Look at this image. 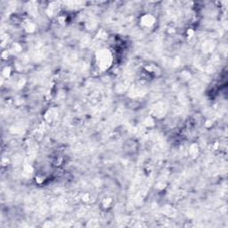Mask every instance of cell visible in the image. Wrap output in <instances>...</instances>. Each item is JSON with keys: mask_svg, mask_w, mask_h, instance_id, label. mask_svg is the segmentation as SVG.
<instances>
[{"mask_svg": "<svg viewBox=\"0 0 228 228\" xmlns=\"http://www.w3.org/2000/svg\"><path fill=\"white\" fill-rule=\"evenodd\" d=\"M96 60L99 70L104 71L108 70L112 63V55L108 49H101L96 55Z\"/></svg>", "mask_w": 228, "mask_h": 228, "instance_id": "cell-1", "label": "cell"}, {"mask_svg": "<svg viewBox=\"0 0 228 228\" xmlns=\"http://www.w3.org/2000/svg\"><path fill=\"white\" fill-rule=\"evenodd\" d=\"M155 23V18L152 14H145L142 17L141 19V24L142 27H145V28H151L153 27V25Z\"/></svg>", "mask_w": 228, "mask_h": 228, "instance_id": "cell-2", "label": "cell"}, {"mask_svg": "<svg viewBox=\"0 0 228 228\" xmlns=\"http://www.w3.org/2000/svg\"><path fill=\"white\" fill-rule=\"evenodd\" d=\"M57 114H58V112H57L56 109L53 108V109H50L48 112L46 113V120L47 122H53L55 119L57 118Z\"/></svg>", "mask_w": 228, "mask_h": 228, "instance_id": "cell-3", "label": "cell"}, {"mask_svg": "<svg viewBox=\"0 0 228 228\" xmlns=\"http://www.w3.org/2000/svg\"><path fill=\"white\" fill-rule=\"evenodd\" d=\"M162 211L164 213V215H166V216H168L169 218H175V217H177V210L174 209L171 206H165L163 208Z\"/></svg>", "mask_w": 228, "mask_h": 228, "instance_id": "cell-4", "label": "cell"}, {"mask_svg": "<svg viewBox=\"0 0 228 228\" xmlns=\"http://www.w3.org/2000/svg\"><path fill=\"white\" fill-rule=\"evenodd\" d=\"M164 109H165V106L163 104H158L157 105H155L153 107V113L156 115V116H160L161 114L162 115L165 112H164Z\"/></svg>", "mask_w": 228, "mask_h": 228, "instance_id": "cell-5", "label": "cell"}, {"mask_svg": "<svg viewBox=\"0 0 228 228\" xmlns=\"http://www.w3.org/2000/svg\"><path fill=\"white\" fill-rule=\"evenodd\" d=\"M189 152H190V153H191L192 156L196 157L197 155L199 154V148H198V145H195V144H193V145H191Z\"/></svg>", "mask_w": 228, "mask_h": 228, "instance_id": "cell-6", "label": "cell"}, {"mask_svg": "<svg viewBox=\"0 0 228 228\" xmlns=\"http://www.w3.org/2000/svg\"><path fill=\"white\" fill-rule=\"evenodd\" d=\"M112 201L111 198H105V199L103 200V205H104V208H109V206L112 204Z\"/></svg>", "mask_w": 228, "mask_h": 228, "instance_id": "cell-7", "label": "cell"}, {"mask_svg": "<svg viewBox=\"0 0 228 228\" xmlns=\"http://www.w3.org/2000/svg\"><path fill=\"white\" fill-rule=\"evenodd\" d=\"M11 73V68L10 67H6L3 71V75L6 77V78H8Z\"/></svg>", "mask_w": 228, "mask_h": 228, "instance_id": "cell-8", "label": "cell"}]
</instances>
